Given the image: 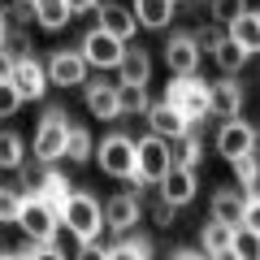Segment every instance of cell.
Instances as JSON below:
<instances>
[{"instance_id":"cell-1","label":"cell","mask_w":260,"mask_h":260,"mask_svg":"<svg viewBox=\"0 0 260 260\" xmlns=\"http://www.w3.org/2000/svg\"><path fill=\"white\" fill-rule=\"evenodd\" d=\"M61 225L74 234L78 243H95L109 221H104V208H100V200H95L91 191H74L70 204L61 208Z\"/></svg>"},{"instance_id":"cell-2","label":"cell","mask_w":260,"mask_h":260,"mask_svg":"<svg viewBox=\"0 0 260 260\" xmlns=\"http://www.w3.org/2000/svg\"><path fill=\"white\" fill-rule=\"evenodd\" d=\"M95 160L109 178H126V182L139 178V148L130 135H104L100 148H95Z\"/></svg>"},{"instance_id":"cell-3","label":"cell","mask_w":260,"mask_h":260,"mask_svg":"<svg viewBox=\"0 0 260 260\" xmlns=\"http://www.w3.org/2000/svg\"><path fill=\"white\" fill-rule=\"evenodd\" d=\"M208 91H213V83H204V78H169L165 100L174 104V109H182V117L195 126V121H204L208 113H213Z\"/></svg>"},{"instance_id":"cell-4","label":"cell","mask_w":260,"mask_h":260,"mask_svg":"<svg viewBox=\"0 0 260 260\" xmlns=\"http://www.w3.org/2000/svg\"><path fill=\"white\" fill-rule=\"evenodd\" d=\"M70 117H65L61 109H48L44 121H39L35 130V160H44V165H52V160L65 156V148H70Z\"/></svg>"},{"instance_id":"cell-5","label":"cell","mask_w":260,"mask_h":260,"mask_svg":"<svg viewBox=\"0 0 260 260\" xmlns=\"http://www.w3.org/2000/svg\"><path fill=\"white\" fill-rule=\"evenodd\" d=\"M18 230L26 234L30 243H56V230H61V213H56L48 200H39V195H26V208H22L18 217Z\"/></svg>"},{"instance_id":"cell-6","label":"cell","mask_w":260,"mask_h":260,"mask_svg":"<svg viewBox=\"0 0 260 260\" xmlns=\"http://www.w3.org/2000/svg\"><path fill=\"white\" fill-rule=\"evenodd\" d=\"M135 148H139V178H135V182H165L169 178V169H174V152H169V139H160V135H143L139 143H135Z\"/></svg>"},{"instance_id":"cell-7","label":"cell","mask_w":260,"mask_h":260,"mask_svg":"<svg viewBox=\"0 0 260 260\" xmlns=\"http://www.w3.org/2000/svg\"><path fill=\"white\" fill-rule=\"evenodd\" d=\"M126 48L130 44H121V39H113L109 30H87L83 35V44H78V52L87 56V65H95V70H117L121 65V56H126Z\"/></svg>"},{"instance_id":"cell-8","label":"cell","mask_w":260,"mask_h":260,"mask_svg":"<svg viewBox=\"0 0 260 260\" xmlns=\"http://www.w3.org/2000/svg\"><path fill=\"white\" fill-rule=\"evenodd\" d=\"M87 56L74 52V48H52L48 52V78L52 87H87Z\"/></svg>"},{"instance_id":"cell-9","label":"cell","mask_w":260,"mask_h":260,"mask_svg":"<svg viewBox=\"0 0 260 260\" xmlns=\"http://www.w3.org/2000/svg\"><path fill=\"white\" fill-rule=\"evenodd\" d=\"M200 56H204V48H200V39H195V35H169L165 65H169V74H174V78H195Z\"/></svg>"},{"instance_id":"cell-10","label":"cell","mask_w":260,"mask_h":260,"mask_svg":"<svg viewBox=\"0 0 260 260\" xmlns=\"http://www.w3.org/2000/svg\"><path fill=\"white\" fill-rule=\"evenodd\" d=\"M217 152H221L225 160H239V156H251L256 152V126L251 121H221V130H217Z\"/></svg>"},{"instance_id":"cell-11","label":"cell","mask_w":260,"mask_h":260,"mask_svg":"<svg viewBox=\"0 0 260 260\" xmlns=\"http://www.w3.org/2000/svg\"><path fill=\"white\" fill-rule=\"evenodd\" d=\"M87 95V113H91L95 121H113L121 117V87L117 83H104V78H95V83L83 87Z\"/></svg>"},{"instance_id":"cell-12","label":"cell","mask_w":260,"mask_h":260,"mask_svg":"<svg viewBox=\"0 0 260 260\" xmlns=\"http://www.w3.org/2000/svg\"><path fill=\"white\" fill-rule=\"evenodd\" d=\"M139 217H143V200L135 191H117L104 204V221H109V230H117V234H130L135 225H139Z\"/></svg>"},{"instance_id":"cell-13","label":"cell","mask_w":260,"mask_h":260,"mask_svg":"<svg viewBox=\"0 0 260 260\" xmlns=\"http://www.w3.org/2000/svg\"><path fill=\"white\" fill-rule=\"evenodd\" d=\"M5 78H13L18 83V91H22V100H44V91H48V65H39L35 56L30 61H22V65H13V70H5Z\"/></svg>"},{"instance_id":"cell-14","label":"cell","mask_w":260,"mask_h":260,"mask_svg":"<svg viewBox=\"0 0 260 260\" xmlns=\"http://www.w3.org/2000/svg\"><path fill=\"white\" fill-rule=\"evenodd\" d=\"M148 126H152V135H160V139H182V135H191V121L182 117V109H174L169 100H160V104H152V113H148Z\"/></svg>"},{"instance_id":"cell-15","label":"cell","mask_w":260,"mask_h":260,"mask_svg":"<svg viewBox=\"0 0 260 260\" xmlns=\"http://www.w3.org/2000/svg\"><path fill=\"white\" fill-rule=\"evenodd\" d=\"M208 100H213V113L221 121H234L243 113V100H247V95H243V83L239 78H217L213 83V91H208Z\"/></svg>"},{"instance_id":"cell-16","label":"cell","mask_w":260,"mask_h":260,"mask_svg":"<svg viewBox=\"0 0 260 260\" xmlns=\"http://www.w3.org/2000/svg\"><path fill=\"white\" fill-rule=\"evenodd\" d=\"M195 191H200L195 169H182V165H174V169H169V178L160 182V200H169L174 208H186L195 200Z\"/></svg>"},{"instance_id":"cell-17","label":"cell","mask_w":260,"mask_h":260,"mask_svg":"<svg viewBox=\"0 0 260 260\" xmlns=\"http://www.w3.org/2000/svg\"><path fill=\"white\" fill-rule=\"evenodd\" d=\"M100 30H109L113 39H121V44H130V35L139 30V18H135V9H126V5H100Z\"/></svg>"},{"instance_id":"cell-18","label":"cell","mask_w":260,"mask_h":260,"mask_svg":"<svg viewBox=\"0 0 260 260\" xmlns=\"http://www.w3.org/2000/svg\"><path fill=\"white\" fill-rule=\"evenodd\" d=\"M243 213H247V195H243V191H234V186H221V191L213 195V221L243 230Z\"/></svg>"},{"instance_id":"cell-19","label":"cell","mask_w":260,"mask_h":260,"mask_svg":"<svg viewBox=\"0 0 260 260\" xmlns=\"http://www.w3.org/2000/svg\"><path fill=\"white\" fill-rule=\"evenodd\" d=\"M148 78H152V56H148V48H126V56H121V65H117V83H126V87H148Z\"/></svg>"},{"instance_id":"cell-20","label":"cell","mask_w":260,"mask_h":260,"mask_svg":"<svg viewBox=\"0 0 260 260\" xmlns=\"http://www.w3.org/2000/svg\"><path fill=\"white\" fill-rule=\"evenodd\" d=\"M174 5H178V0H135L130 9H135L139 26H148V30H165L169 18H174Z\"/></svg>"},{"instance_id":"cell-21","label":"cell","mask_w":260,"mask_h":260,"mask_svg":"<svg viewBox=\"0 0 260 260\" xmlns=\"http://www.w3.org/2000/svg\"><path fill=\"white\" fill-rule=\"evenodd\" d=\"M230 39H234L247 56L260 52V9H247V13H243V18L230 26Z\"/></svg>"},{"instance_id":"cell-22","label":"cell","mask_w":260,"mask_h":260,"mask_svg":"<svg viewBox=\"0 0 260 260\" xmlns=\"http://www.w3.org/2000/svg\"><path fill=\"white\" fill-rule=\"evenodd\" d=\"M234 225H221V221H204V230H200V247L208 251V256H221V251L234 247Z\"/></svg>"},{"instance_id":"cell-23","label":"cell","mask_w":260,"mask_h":260,"mask_svg":"<svg viewBox=\"0 0 260 260\" xmlns=\"http://www.w3.org/2000/svg\"><path fill=\"white\" fill-rule=\"evenodd\" d=\"M70 18H74V13H70L65 0H35V22H39L44 30H61Z\"/></svg>"},{"instance_id":"cell-24","label":"cell","mask_w":260,"mask_h":260,"mask_svg":"<svg viewBox=\"0 0 260 260\" xmlns=\"http://www.w3.org/2000/svg\"><path fill=\"white\" fill-rule=\"evenodd\" d=\"M39 200H48V204H52L56 208V213H61V208L65 204H70V195H74V191H70V182H65V178L61 174H56V169H48V174H44V182H39Z\"/></svg>"},{"instance_id":"cell-25","label":"cell","mask_w":260,"mask_h":260,"mask_svg":"<svg viewBox=\"0 0 260 260\" xmlns=\"http://www.w3.org/2000/svg\"><path fill=\"white\" fill-rule=\"evenodd\" d=\"M22 208H26V191H22L18 182L0 186V221H5V225H18Z\"/></svg>"},{"instance_id":"cell-26","label":"cell","mask_w":260,"mask_h":260,"mask_svg":"<svg viewBox=\"0 0 260 260\" xmlns=\"http://www.w3.org/2000/svg\"><path fill=\"white\" fill-rule=\"evenodd\" d=\"M5 70H13V65H22V61H30L35 56V48H30V39L22 35V30H5Z\"/></svg>"},{"instance_id":"cell-27","label":"cell","mask_w":260,"mask_h":260,"mask_svg":"<svg viewBox=\"0 0 260 260\" xmlns=\"http://www.w3.org/2000/svg\"><path fill=\"white\" fill-rule=\"evenodd\" d=\"M213 61H217V70H221V78H234V74L243 70V65H247V52H243V48L234 44V39H225V44L213 52Z\"/></svg>"},{"instance_id":"cell-28","label":"cell","mask_w":260,"mask_h":260,"mask_svg":"<svg viewBox=\"0 0 260 260\" xmlns=\"http://www.w3.org/2000/svg\"><path fill=\"white\" fill-rule=\"evenodd\" d=\"M169 152H174V165H182V169H195L200 160H204V148H200V139H195V135L174 139V143H169Z\"/></svg>"},{"instance_id":"cell-29","label":"cell","mask_w":260,"mask_h":260,"mask_svg":"<svg viewBox=\"0 0 260 260\" xmlns=\"http://www.w3.org/2000/svg\"><path fill=\"white\" fill-rule=\"evenodd\" d=\"M230 169H234V182L243 186V191H256V182H260V156L251 152V156H239V160H230Z\"/></svg>"},{"instance_id":"cell-30","label":"cell","mask_w":260,"mask_h":260,"mask_svg":"<svg viewBox=\"0 0 260 260\" xmlns=\"http://www.w3.org/2000/svg\"><path fill=\"white\" fill-rule=\"evenodd\" d=\"M91 156H95L91 135H87L83 126H74V130H70V148H65V160H70V165H83V160H91Z\"/></svg>"},{"instance_id":"cell-31","label":"cell","mask_w":260,"mask_h":260,"mask_svg":"<svg viewBox=\"0 0 260 260\" xmlns=\"http://www.w3.org/2000/svg\"><path fill=\"white\" fill-rule=\"evenodd\" d=\"M109 260H152V243L148 239H121L109 247Z\"/></svg>"},{"instance_id":"cell-32","label":"cell","mask_w":260,"mask_h":260,"mask_svg":"<svg viewBox=\"0 0 260 260\" xmlns=\"http://www.w3.org/2000/svg\"><path fill=\"white\" fill-rule=\"evenodd\" d=\"M121 87V113H130V117H148L152 113V104H148V87H126V83H117Z\"/></svg>"},{"instance_id":"cell-33","label":"cell","mask_w":260,"mask_h":260,"mask_svg":"<svg viewBox=\"0 0 260 260\" xmlns=\"http://www.w3.org/2000/svg\"><path fill=\"white\" fill-rule=\"evenodd\" d=\"M243 13H247V5H243V0H213V9H208V18H213L217 26H225V30H230L234 22L243 18Z\"/></svg>"},{"instance_id":"cell-34","label":"cell","mask_w":260,"mask_h":260,"mask_svg":"<svg viewBox=\"0 0 260 260\" xmlns=\"http://www.w3.org/2000/svg\"><path fill=\"white\" fill-rule=\"evenodd\" d=\"M22 152H26L22 135H13V130H9V135L0 139V165H5V169H22V160H26Z\"/></svg>"},{"instance_id":"cell-35","label":"cell","mask_w":260,"mask_h":260,"mask_svg":"<svg viewBox=\"0 0 260 260\" xmlns=\"http://www.w3.org/2000/svg\"><path fill=\"white\" fill-rule=\"evenodd\" d=\"M234 256L239 260H260V234L243 225V230L234 234Z\"/></svg>"},{"instance_id":"cell-36","label":"cell","mask_w":260,"mask_h":260,"mask_svg":"<svg viewBox=\"0 0 260 260\" xmlns=\"http://www.w3.org/2000/svg\"><path fill=\"white\" fill-rule=\"evenodd\" d=\"M18 109H22V91H18V83H13V78H0V113H5V117H13Z\"/></svg>"},{"instance_id":"cell-37","label":"cell","mask_w":260,"mask_h":260,"mask_svg":"<svg viewBox=\"0 0 260 260\" xmlns=\"http://www.w3.org/2000/svg\"><path fill=\"white\" fill-rule=\"evenodd\" d=\"M30 18H35V5L18 0V5H9V9H5V30H22Z\"/></svg>"},{"instance_id":"cell-38","label":"cell","mask_w":260,"mask_h":260,"mask_svg":"<svg viewBox=\"0 0 260 260\" xmlns=\"http://www.w3.org/2000/svg\"><path fill=\"white\" fill-rule=\"evenodd\" d=\"M195 39H200V48H204V52H217V48L225 44V39H230V30H221L213 22V26H204V30H195Z\"/></svg>"},{"instance_id":"cell-39","label":"cell","mask_w":260,"mask_h":260,"mask_svg":"<svg viewBox=\"0 0 260 260\" xmlns=\"http://www.w3.org/2000/svg\"><path fill=\"white\" fill-rule=\"evenodd\" d=\"M174 217H178V208L169 204V200H156V204H152V221H156L160 230H174Z\"/></svg>"},{"instance_id":"cell-40","label":"cell","mask_w":260,"mask_h":260,"mask_svg":"<svg viewBox=\"0 0 260 260\" xmlns=\"http://www.w3.org/2000/svg\"><path fill=\"white\" fill-rule=\"evenodd\" d=\"M26 256H30V260H70L61 247H56V243H44V247H39V243H30Z\"/></svg>"},{"instance_id":"cell-41","label":"cell","mask_w":260,"mask_h":260,"mask_svg":"<svg viewBox=\"0 0 260 260\" xmlns=\"http://www.w3.org/2000/svg\"><path fill=\"white\" fill-rule=\"evenodd\" d=\"M243 225L260 234V191H251V195H247V213H243Z\"/></svg>"},{"instance_id":"cell-42","label":"cell","mask_w":260,"mask_h":260,"mask_svg":"<svg viewBox=\"0 0 260 260\" xmlns=\"http://www.w3.org/2000/svg\"><path fill=\"white\" fill-rule=\"evenodd\" d=\"M74 260H109V247H100V243H78Z\"/></svg>"},{"instance_id":"cell-43","label":"cell","mask_w":260,"mask_h":260,"mask_svg":"<svg viewBox=\"0 0 260 260\" xmlns=\"http://www.w3.org/2000/svg\"><path fill=\"white\" fill-rule=\"evenodd\" d=\"M169 260H213V256H208L204 247H178V251H174Z\"/></svg>"},{"instance_id":"cell-44","label":"cell","mask_w":260,"mask_h":260,"mask_svg":"<svg viewBox=\"0 0 260 260\" xmlns=\"http://www.w3.org/2000/svg\"><path fill=\"white\" fill-rule=\"evenodd\" d=\"M70 5V13H91V9H100V0H65Z\"/></svg>"},{"instance_id":"cell-45","label":"cell","mask_w":260,"mask_h":260,"mask_svg":"<svg viewBox=\"0 0 260 260\" xmlns=\"http://www.w3.org/2000/svg\"><path fill=\"white\" fill-rule=\"evenodd\" d=\"M0 260H30V256H26V251H5Z\"/></svg>"},{"instance_id":"cell-46","label":"cell","mask_w":260,"mask_h":260,"mask_svg":"<svg viewBox=\"0 0 260 260\" xmlns=\"http://www.w3.org/2000/svg\"><path fill=\"white\" fill-rule=\"evenodd\" d=\"M213 260H239V256H234V247H230V251H221V256H213Z\"/></svg>"},{"instance_id":"cell-47","label":"cell","mask_w":260,"mask_h":260,"mask_svg":"<svg viewBox=\"0 0 260 260\" xmlns=\"http://www.w3.org/2000/svg\"><path fill=\"white\" fill-rule=\"evenodd\" d=\"M256 152H260V126H256Z\"/></svg>"},{"instance_id":"cell-48","label":"cell","mask_w":260,"mask_h":260,"mask_svg":"<svg viewBox=\"0 0 260 260\" xmlns=\"http://www.w3.org/2000/svg\"><path fill=\"white\" fill-rule=\"evenodd\" d=\"M26 5H35V0H26Z\"/></svg>"},{"instance_id":"cell-49","label":"cell","mask_w":260,"mask_h":260,"mask_svg":"<svg viewBox=\"0 0 260 260\" xmlns=\"http://www.w3.org/2000/svg\"><path fill=\"white\" fill-rule=\"evenodd\" d=\"M208 5H213V0H208Z\"/></svg>"}]
</instances>
